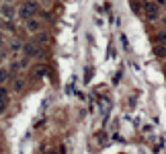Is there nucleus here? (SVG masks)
<instances>
[{
  "label": "nucleus",
  "mask_w": 166,
  "mask_h": 154,
  "mask_svg": "<svg viewBox=\"0 0 166 154\" xmlns=\"http://www.w3.org/2000/svg\"><path fill=\"white\" fill-rule=\"evenodd\" d=\"M156 54L160 55V58H166V47H164V45H158V47H156Z\"/></svg>",
  "instance_id": "8"
},
{
  "label": "nucleus",
  "mask_w": 166,
  "mask_h": 154,
  "mask_svg": "<svg viewBox=\"0 0 166 154\" xmlns=\"http://www.w3.org/2000/svg\"><path fill=\"white\" fill-rule=\"evenodd\" d=\"M19 47H21V43H19V41H15V43L10 45V50H15V51H17V50H19Z\"/></svg>",
  "instance_id": "11"
},
{
  "label": "nucleus",
  "mask_w": 166,
  "mask_h": 154,
  "mask_svg": "<svg viewBox=\"0 0 166 154\" xmlns=\"http://www.w3.org/2000/svg\"><path fill=\"white\" fill-rule=\"evenodd\" d=\"M162 25H164V27H166V17H162Z\"/></svg>",
  "instance_id": "12"
},
{
  "label": "nucleus",
  "mask_w": 166,
  "mask_h": 154,
  "mask_svg": "<svg viewBox=\"0 0 166 154\" xmlns=\"http://www.w3.org/2000/svg\"><path fill=\"white\" fill-rule=\"evenodd\" d=\"M17 12H19V10H17L12 4H4L2 8H0V15L4 17V19H15V15H17Z\"/></svg>",
  "instance_id": "5"
},
{
  "label": "nucleus",
  "mask_w": 166,
  "mask_h": 154,
  "mask_svg": "<svg viewBox=\"0 0 166 154\" xmlns=\"http://www.w3.org/2000/svg\"><path fill=\"white\" fill-rule=\"evenodd\" d=\"M6 105H8V90L4 86H0V113L6 109Z\"/></svg>",
  "instance_id": "6"
},
{
  "label": "nucleus",
  "mask_w": 166,
  "mask_h": 154,
  "mask_svg": "<svg viewBox=\"0 0 166 154\" xmlns=\"http://www.w3.org/2000/svg\"><path fill=\"white\" fill-rule=\"evenodd\" d=\"M12 89L21 90V89H23V80H15V82H12Z\"/></svg>",
  "instance_id": "9"
},
{
  "label": "nucleus",
  "mask_w": 166,
  "mask_h": 154,
  "mask_svg": "<svg viewBox=\"0 0 166 154\" xmlns=\"http://www.w3.org/2000/svg\"><path fill=\"white\" fill-rule=\"evenodd\" d=\"M158 43H160V45H166V33H160V35H158Z\"/></svg>",
  "instance_id": "10"
},
{
  "label": "nucleus",
  "mask_w": 166,
  "mask_h": 154,
  "mask_svg": "<svg viewBox=\"0 0 166 154\" xmlns=\"http://www.w3.org/2000/svg\"><path fill=\"white\" fill-rule=\"evenodd\" d=\"M0 58H2V54H0Z\"/></svg>",
  "instance_id": "14"
},
{
  "label": "nucleus",
  "mask_w": 166,
  "mask_h": 154,
  "mask_svg": "<svg viewBox=\"0 0 166 154\" xmlns=\"http://www.w3.org/2000/svg\"><path fill=\"white\" fill-rule=\"evenodd\" d=\"M8 76H10L8 68H0V84H4L6 80H8Z\"/></svg>",
  "instance_id": "7"
},
{
  "label": "nucleus",
  "mask_w": 166,
  "mask_h": 154,
  "mask_svg": "<svg viewBox=\"0 0 166 154\" xmlns=\"http://www.w3.org/2000/svg\"><path fill=\"white\" fill-rule=\"evenodd\" d=\"M27 31H29V33H39L41 31V21L35 19V17L27 19Z\"/></svg>",
  "instance_id": "4"
},
{
  "label": "nucleus",
  "mask_w": 166,
  "mask_h": 154,
  "mask_svg": "<svg viewBox=\"0 0 166 154\" xmlns=\"http://www.w3.org/2000/svg\"><path fill=\"white\" fill-rule=\"evenodd\" d=\"M140 2H148V0H140Z\"/></svg>",
  "instance_id": "13"
},
{
  "label": "nucleus",
  "mask_w": 166,
  "mask_h": 154,
  "mask_svg": "<svg viewBox=\"0 0 166 154\" xmlns=\"http://www.w3.org/2000/svg\"><path fill=\"white\" fill-rule=\"evenodd\" d=\"M144 12H146V17L150 21H156L158 17H160V8H158V4H154V2H144Z\"/></svg>",
  "instance_id": "2"
},
{
  "label": "nucleus",
  "mask_w": 166,
  "mask_h": 154,
  "mask_svg": "<svg viewBox=\"0 0 166 154\" xmlns=\"http://www.w3.org/2000/svg\"><path fill=\"white\" fill-rule=\"evenodd\" d=\"M37 8H39V4H37L35 0H25L23 4H21V8H19V12H17V15H19L21 19L27 21V19H31V17L37 12Z\"/></svg>",
  "instance_id": "1"
},
{
  "label": "nucleus",
  "mask_w": 166,
  "mask_h": 154,
  "mask_svg": "<svg viewBox=\"0 0 166 154\" xmlns=\"http://www.w3.org/2000/svg\"><path fill=\"white\" fill-rule=\"evenodd\" d=\"M23 51L27 58H37V55H41V47L37 43H25L23 45Z\"/></svg>",
  "instance_id": "3"
}]
</instances>
